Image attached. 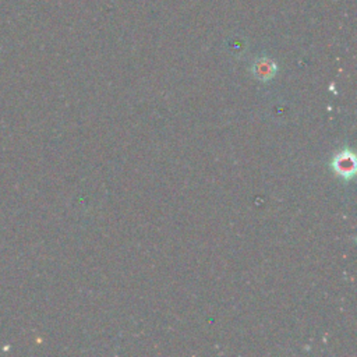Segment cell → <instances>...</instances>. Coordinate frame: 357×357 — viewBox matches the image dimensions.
I'll return each instance as SVG.
<instances>
[{
	"mask_svg": "<svg viewBox=\"0 0 357 357\" xmlns=\"http://www.w3.org/2000/svg\"><path fill=\"white\" fill-rule=\"evenodd\" d=\"M273 73H275V66H273V63L269 61V60H261V61H258L257 66H255V74H257L258 77H261L262 79L269 78Z\"/></svg>",
	"mask_w": 357,
	"mask_h": 357,
	"instance_id": "obj_2",
	"label": "cell"
},
{
	"mask_svg": "<svg viewBox=\"0 0 357 357\" xmlns=\"http://www.w3.org/2000/svg\"><path fill=\"white\" fill-rule=\"evenodd\" d=\"M333 169L342 177L353 176V173L356 170V162H354L353 153H350L347 151H343L342 153L336 155L335 160H333Z\"/></svg>",
	"mask_w": 357,
	"mask_h": 357,
	"instance_id": "obj_1",
	"label": "cell"
}]
</instances>
